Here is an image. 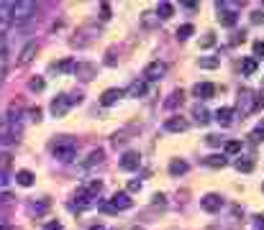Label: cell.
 Listing matches in <instances>:
<instances>
[{"instance_id":"6da1fadb","label":"cell","mask_w":264,"mask_h":230,"mask_svg":"<svg viewBox=\"0 0 264 230\" xmlns=\"http://www.w3.org/2000/svg\"><path fill=\"white\" fill-rule=\"evenodd\" d=\"M39 13V6L34 0H11V23H26V20H34Z\"/></svg>"},{"instance_id":"7a4b0ae2","label":"cell","mask_w":264,"mask_h":230,"mask_svg":"<svg viewBox=\"0 0 264 230\" xmlns=\"http://www.w3.org/2000/svg\"><path fill=\"white\" fill-rule=\"evenodd\" d=\"M52 154H54V158L70 164V161L77 158V141H72L70 136H59L57 141L52 144Z\"/></svg>"},{"instance_id":"3957f363","label":"cell","mask_w":264,"mask_h":230,"mask_svg":"<svg viewBox=\"0 0 264 230\" xmlns=\"http://www.w3.org/2000/svg\"><path fill=\"white\" fill-rule=\"evenodd\" d=\"M80 102H82V95H80V92H77V95H57V98L52 100L49 110H52L54 118H62V115L70 112L72 105H80Z\"/></svg>"},{"instance_id":"277c9868","label":"cell","mask_w":264,"mask_h":230,"mask_svg":"<svg viewBox=\"0 0 264 230\" xmlns=\"http://www.w3.org/2000/svg\"><path fill=\"white\" fill-rule=\"evenodd\" d=\"M218 8V20H221V26H226V28H233L236 26V6L233 3H218L215 6Z\"/></svg>"},{"instance_id":"5b68a950","label":"cell","mask_w":264,"mask_h":230,"mask_svg":"<svg viewBox=\"0 0 264 230\" xmlns=\"http://www.w3.org/2000/svg\"><path fill=\"white\" fill-rule=\"evenodd\" d=\"M131 204H134V200L128 197V192H116V194L111 197V202H105V204H103V210H108V212H118V210H128Z\"/></svg>"},{"instance_id":"8992f818","label":"cell","mask_w":264,"mask_h":230,"mask_svg":"<svg viewBox=\"0 0 264 230\" xmlns=\"http://www.w3.org/2000/svg\"><path fill=\"white\" fill-rule=\"evenodd\" d=\"M164 72H167V64L164 62H151V64H146V69H144V82H157V80H162L164 77Z\"/></svg>"},{"instance_id":"52a82bcc","label":"cell","mask_w":264,"mask_h":230,"mask_svg":"<svg viewBox=\"0 0 264 230\" xmlns=\"http://www.w3.org/2000/svg\"><path fill=\"white\" fill-rule=\"evenodd\" d=\"M238 108H241V112L256 110V95H254L251 90H241L238 92Z\"/></svg>"},{"instance_id":"ba28073f","label":"cell","mask_w":264,"mask_h":230,"mask_svg":"<svg viewBox=\"0 0 264 230\" xmlns=\"http://www.w3.org/2000/svg\"><path fill=\"white\" fill-rule=\"evenodd\" d=\"M36 52H39V44L36 41H29L26 46H24V52L18 54V66H29L31 62H34V56H36Z\"/></svg>"},{"instance_id":"9c48e42d","label":"cell","mask_w":264,"mask_h":230,"mask_svg":"<svg viewBox=\"0 0 264 230\" xmlns=\"http://www.w3.org/2000/svg\"><path fill=\"white\" fill-rule=\"evenodd\" d=\"M141 166V156H139V151H126L123 156H121V169H126V172H136Z\"/></svg>"},{"instance_id":"30bf717a","label":"cell","mask_w":264,"mask_h":230,"mask_svg":"<svg viewBox=\"0 0 264 230\" xmlns=\"http://www.w3.org/2000/svg\"><path fill=\"white\" fill-rule=\"evenodd\" d=\"M200 207H203V210L205 212H218V210H221V207H223V197L221 194H205L203 200H200Z\"/></svg>"},{"instance_id":"8fae6325","label":"cell","mask_w":264,"mask_h":230,"mask_svg":"<svg viewBox=\"0 0 264 230\" xmlns=\"http://www.w3.org/2000/svg\"><path fill=\"white\" fill-rule=\"evenodd\" d=\"M72 72L80 77V80H85V82H90L93 77H95V72H98V69H95V64H87V62H77L75 64V69H72Z\"/></svg>"},{"instance_id":"7c38bea8","label":"cell","mask_w":264,"mask_h":230,"mask_svg":"<svg viewBox=\"0 0 264 230\" xmlns=\"http://www.w3.org/2000/svg\"><path fill=\"white\" fill-rule=\"evenodd\" d=\"M123 95H126L123 90H118V87H111V90H105L103 95H100V105H103V108H111V105H116V102H118Z\"/></svg>"},{"instance_id":"4fadbf2b","label":"cell","mask_w":264,"mask_h":230,"mask_svg":"<svg viewBox=\"0 0 264 230\" xmlns=\"http://www.w3.org/2000/svg\"><path fill=\"white\" fill-rule=\"evenodd\" d=\"M192 95H195L197 100H210V98L215 95V87H213L210 82H197V84L192 87Z\"/></svg>"},{"instance_id":"5bb4252c","label":"cell","mask_w":264,"mask_h":230,"mask_svg":"<svg viewBox=\"0 0 264 230\" xmlns=\"http://www.w3.org/2000/svg\"><path fill=\"white\" fill-rule=\"evenodd\" d=\"M164 128H167L169 133H182V130H187V120L180 118V115H172V118H167Z\"/></svg>"},{"instance_id":"9a60e30c","label":"cell","mask_w":264,"mask_h":230,"mask_svg":"<svg viewBox=\"0 0 264 230\" xmlns=\"http://www.w3.org/2000/svg\"><path fill=\"white\" fill-rule=\"evenodd\" d=\"M128 98H144L146 95V82L144 80H136V82H131L128 90H123Z\"/></svg>"},{"instance_id":"2e32d148","label":"cell","mask_w":264,"mask_h":230,"mask_svg":"<svg viewBox=\"0 0 264 230\" xmlns=\"http://www.w3.org/2000/svg\"><path fill=\"white\" fill-rule=\"evenodd\" d=\"M93 200H95L93 194H87L85 190H80V192L75 194V207H77V210H85V207H93V204H95Z\"/></svg>"},{"instance_id":"e0dca14e","label":"cell","mask_w":264,"mask_h":230,"mask_svg":"<svg viewBox=\"0 0 264 230\" xmlns=\"http://www.w3.org/2000/svg\"><path fill=\"white\" fill-rule=\"evenodd\" d=\"M187 161H182V158H172V164H169V174L172 176H182V174H187Z\"/></svg>"},{"instance_id":"ac0fdd59","label":"cell","mask_w":264,"mask_h":230,"mask_svg":"<svg viewBox=\"0 0 264 230\" xmlns=\"http://www.w3.org/2000/svg\"><path fill=\"white\" fill-rule=\"evenodd\" d=\"M182 100H185V92H182V90H174L172 95L164 100V108H167V110H174L177 105H182Z\"/></svg>"},{"instance_id":"d6986e66","label":"cell","mask_w":264,"mask_h":230,"mask_svg":"<svg viewBox=\"0 0 264 230\" xmlns=\"http://www.w3.org/2000/svg\"><path fill=\"white\" fill-rule=\"evenodd\" d=\"M215 120L221 123L223 128H226V126H231V120H233V110H231V108H221V110H215Z\"/></svg>"},{"instance_id":"ffe728a7","label":"cell","mask_w":264,"mask_h":230,"mask_svg":"<svg viewBox=\"0 0 264 230\" xmlns=\"http://www.w3.org/2000/svg\"><path fill=\"white\" fill-rule=\"evenodd\" d=\"M34 174L29 172V169H21V172H16V184H21V187H31L34 184Z\"/></svg>"},{"instance_id":"44dd1931","label":"cell","mask_w":264,"mask_h":230,"mask_svg":"<svg viewBox=\"0 0 264 230\" xmlns=\"http://www.w3.org/2000/svg\"><path fill=\"white\" fill-rule=\"evenodd\" d=\"M205 166H210V169H223V166H226V158H223L221 154H213V156L205 158Z\"/></svg>"},{"instance_id":"7402d4cb","label":"cell","mask_w":264,"mask_h":230,"mask_svg":"<svg viewBox=\"0 0 264 230\" xmlns=\"http://www.w3.org/2000/svg\"><path fill=\"white\" fill-rule=\"evenodd\" d=\"M103 158H105V151L103 148H95V151H90V156H87L85 166H95V164H100Z\"/></svg>"},{"instance_id":"603a6c76","label":"cell","mask_w":264,"mask_h":230,"mask_svg":"<svg viewBox=\"0 0 264 230\" xmlns=\"http://www.w3.org/2000/svg\"><path fill=\"white\" fill-rule=\"evenodd\" d=\"M172 13H174L172 3H159V8H157V18H162V20H169V18H172Z\"/></svg>"},{"instance_id":"cb8c5ba5","label":"cell","mask_w":264,"mask_h":230,"mask_svg":"<svg viewBox=\"0 0 264 230\" xmlns=\"http://www.w3.org/2000/svg\"><path fill=\"white\" fill-rule=\"evenodd\" d=\"M47 210H49V202H47V200H44V202H34V204H29V212H31V215H44Z\"/></svg>"},{"instance_id":"d4e9b609","label":"cell","mask_w":264,"mask_h":230,"mask_svg":"<svg viewBox=\"0 0 264 230\" xmlns=\"http://www.w3.org/2000/svg\"><path fill=\"white\" fill-rule=\"evenodd\" d=\"M6 74H8V52H0V84L6 82Z\"/></svg>"},{"instance_id":"484cf974","label":"cell","mask_w":264,"mask_h":230,"mask_svg":"<svg viewBox=\"0 0 264 230\" xmlns=\"http://www.w3.org/2000/svg\"><path fill=\"white\" fill-rule=\"evenodd\" d=\"M241 72H244V74H254V72H256V59L249 56V59L241 62Z\"/></svg>"},{"instance_id":"4316f807","label":"cell","mask_w":264,"mask_h":230,"mask_svg":"<svg viewBox=\"0 0 264 230\" xmlns=\"http://www.w3.org/2000/svg\"><path fill=\"white\" fill-rule=\"evenodd\" d=\"M197 64H200L203 69H215V66H221V59H218V56H203Z\"/></svg>"},{"instance_id":"83f0119b","label":"cell","mask_w":264,"mask_h":230,"mask_svg":"<svg viewBox=\"0 0 264 230\" xmlns=\"http://www.w3.org/2000/svg\"><path fill=\"white\" fill-rule=\"evenodd\" d=\"M192 115H195V120H197V123H200V126H205V123L210 120V115H208V110H205V108H200V105H197V108H195V112H192Z\"/></svg>"},{"instance_id":"f1b7e54d","label":"cell","mask_w":264,"mask_h":230,"mask_svg":"<svg viewBox=\"0 0 264 230\" xmlns=\"http://www.w3.org/2000/svg\"><path fill=\"white\" fill-rule=\"evenodd\" d=\"M233 166H236L238 172H251V169H254V161H249V158H236Z\"/></svg>"},{"instance_id":"f546056e","label":"cell","mask_w":264,"mask_h":230,"mask_svg":"<svg viewBox=\"0 0 264 230\" xmlns=\"http://www.w3.org/2000/svg\"><path fill=\"white\" fill-rule=\"evenodd\" d=\"M249 138H251V141H254V144L264 141V118H261V123H259V126L254 128V130H251V136H249Z\"/></svg>"},{"instance_id":"4dcf8cb0","label":"cell","mask_w":264,"mask_h":230,"mask_svg":"<svg viewBox=\"0 0 264 230\" xmlns=\"http://www.w3.org/2000/svg\"><path fill=\"white\" fill-rule=\"evenodd\" d=\"M192 34H195V28L190 26V23H185V26H180V28H177V38H180V41H185V38H190Z\"/></svg>"},{"instance_id":"1f68e13d","label":"cell","mask_w":264,"mask_h":230,"mask_svg":"<svg viewBox=\"0 0 264 230\" xmlns=\"http://www.w3.org/2000/svg\"><path fill=\"white\" fill-rule=\"evenodd\" d=\"M223 151L226 154H238L241 151V141H226L223 144Z\"/></svg>"},{"instance_id":"d6a6232c","label":"cell","mask_w":264,"mask_h":230,"mask_svg":"<svg viewBox=\"0 0 264 230\" xmlns=\"http://www.w3.org/2000/svg\"><path fill=\"white\" fill-rule=\"evenodd\" d=\"M141 20H144V26H154V23H157L159 18H157V13H141Z\"/></svg>"},{"instance_id":"836d02e7","label":"cell","mask_w":264,"mask_h":230,"mask_svg":"<svg viewBox=\"0 0 264 230\" xmlns=\"http://www.w3.org/2000/svg\"><path fill=\"white\" fill-rule=\"evenodd\" d=\"M29 87H31L34 92H41V90H44V80H41V77H34V80L29 82Z\"/></svg>"},{"instance_id":"e575fe53","label":"cell","mask_w":264,"mask_h":230,"mask_svg":"<svg viewBox=\"0 0 264 230\" xmlns=\"http://www.w3.org/2000/svg\"><path fill=\"white\" fill-rule=\"evenodd\" d=\"M261 56L264 59V41H254V59Z\"/></svg>"},{"instance_id":"d590c367","label":"cell","mask_w":264,"mask_h":230,"mask_svg":"<svg viewBox=\"0 0 264 230\" xmlns=\"http://www.w3.org/2000/svg\"><path fill=\"white\" fill-rule=\"evenodd\" d=\"M54 69H59V72H70V69H75V64L67 59V62H62V64H54Z\"/></svg>"},{"instance_id":"8d00e7d4","label":"cell","mask_w":264,"mask_h":230,"mask_svg":"<svg viewBox=\"0 0 264 230\" xmlns=\"http://www.w3.org/2000/svg\"><path fill=\"white\" fill-rule=\"evenodd\" d=\"M213 44H215V36H213V34H205V38L200 41V46H203V49H210Z\"/></svg>"},{"instance_id":"74e56055","label":"cell","mask_w":264,"mask_h":230,"mask_svg":"<svg viewBox=\"0 0 264 230\" xmlns=\"http://www.w3.org/2000/svg\"><path fill=\"white\" fill-rule=\"evenodd\" d=\"M100 18H103V20L111 18V6H108V3H103V6H100Z\"/></svg>"},{"instance_id":"f35d334b","label":"cell","mask_w":264,"mask_h":230,"mask_svg":"<svg viewBox=\"0 0 264 230\" xmlns=\"http://www.w3.org/2000/svg\"><path fill=\"white\" fill-rule=\"evenodd\" d=\"M44 230H62V222L59 220H49L47 225H44Z\"/></svg>"},{"instance_id":"ab89813d","label":"cell","mask_w":264,"mask_h":230,"mask_svg":"<svg viewBox=\"0 0 264 230\" xmlns=\"http://www.w3.org/2000/svg\"><path fill=\"white\" fill-rule=\"evenodd\" d=\"M205 141H208V146H221V138H218V136H208Z\"/></svg>"},{"instance_id":"60d3db41","label":"cell","mask_w":264,"mask_h":230,"mask_svg":"<svg viewBox=\"0 0 264 230\" xmlns=\"http://www.w3.org/2000/svg\"><path fill=\"white\" fill-rule=\"evenodd\" d=\"M128 190H131V192H139V190H141V182H139V179L128 182Z\"/></svg>"},{"instance_id":"b9f144b4","label":"cell","mask_w":264,"mask_h":230,"mask_svg":"<svg viewBox=\"0 0 264 230\" xmlns=\"http://www.w3.org/2000/svg\"><path fill=\"white\" fill-rule=\"evenodd\" d=\"M251 20H254V23H264V13H261V10L251 13Z\"/></svg>"},{"instance_id":"7bdbcfd3","label":"cell","mask_w":264,"mask_h":230,"mask_svg":"<svg viewBox=\"0 0 264 230\" xmlns=\"http://www.w3.org/2000/svg\"><path fill=\"white\" fill-rule=\"evenodd\" d=\"M254 225H256V230H264V215H256L254 218Z\"/></svg>"},{"instance_id":"ee69618b","label":"cell","mask_w":264,"mask_h":230,"mask_svg":"<svg viewBox=\"0 0 264 230\" xmlns=\"http://www.w3.org/2000/svg\"><path fill=\"white\" fill-rule=\"evenodd\" d=\"M164 200H167L164 194H154V204H159V207H164Z\"/></svg>"},{"instance_id":"f6af8a7d","label":"cell","mask_w":264,"mask_h":230,"mask_svg":"<svg viewBox=\"0 0 264 230\" xmlns=\"http://www.w3.org/2000/svg\"><path fill=\"white\" fill-rule=\"evenodd\" d=\"M31 118H34V120H41V110H39V108L31 110Z\"/></svg>"},{"instance_id":"bcb514c9","label":"cell","mask_w":264,"mask_h":230,"mask_svg":"<svg viewBox=\"0 0 264 230\" xmlns=\"http://www.w3.org/2000/svg\"><path fill=\"white\" fill-rule=\"evenodd\" d=\"M0 230H13L11 225H0Z\"/></svg>"},{"instance_id":"7dc6e473","label":"cell","mask_w":264,"mask_h":230,"mask_svg":"<svg viewBox=\"0 0 264 230\" xmlns=\"http://www.w3.org/2000/svg\"><path fill=\"white\" fill-rule=\"evenodd\" d=\"M90 230H103V228H100V225H95V228H90Z\"/></svg>"}]
</instances>
